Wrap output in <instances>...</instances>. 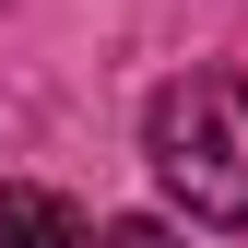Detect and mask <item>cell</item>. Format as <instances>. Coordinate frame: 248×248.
<instances>
[{
  "label": "cell",
  "instance_id": "cell-1",
  "mask_svg": "<svg viewBox=\"0 0 248 248\" xmlns=\"http://www.w3.org/2000/svg\"><path fill=\"white\" fill-rule=\"evenodd\" d=\"M142 154L189 225H248V71H189L142 118Z\"/></svg>",
  "mask_w": 248,
  "mask_h": 248
},
{
  "label": "cell",
  "instance_id": "cell-3",
  "mask_svg": "<svg viewBox=\"0 0 248 248\" xmlns=\"http://www.w3.org/2000/svg\"><path fill=\"white\" fill-rule=\"evenodd\" d=\"M83 248H177V225H154V213H118V225H95Z\"/></svg>",
  "mask_w": 248,
  "mask_h": 248
},
{
  "label": "cell",
  "instance_id": "cell-2",
  "mask_svg": "<svg viewBox=\"0 0 248 248\" xmlns=\"http://www.w3.org/2000/svg\"><path fill=\"white\" fill-rule=\"evenodd\" d=\"M0 248H83V213L59 189H24V177H0Z\"/></svg>",
  "mask_w": 248,
  "mask_h": 248
}]
</instances>
